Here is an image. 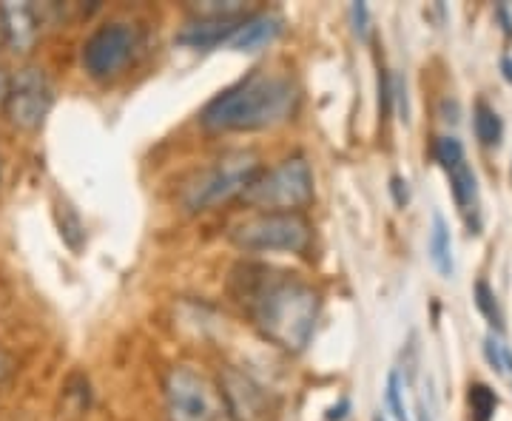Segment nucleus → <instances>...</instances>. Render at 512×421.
Segmentation results:
<instances>
[{
  "label": "nucleus",
  "mask_w": 512,
  "mask_h": 421,
  "mask_svg": "<svg viewBox=\"0 0 512 421\" xmlns=\"http://www.w3.org/2000/svg\"><path fill=\"white\" fill-rule=\"evenodd\" d=\"M228 288L265 342L285 353H302L311 345L322 296L305 279L262 262H242Z\"/></svg>",
  "instance_id": "nucleus-1"
},
{
  "label": "nucleus",
  "mask_w": 512,
  "mask_h": 421,
  "mask_svg": "<svg viewBox=\"0 0 512 421\" xmlns=\"http://www.w3.org/2000/svg\"><path fill=\"white\" fill-rule=\"evenodd\" d=\"M299 106V89L291 77L254 69L220 92L200 111L208 131H262L288 123Z\"/></svg>",
  "instance_id": "nucleus-2"
},
{
  "label": "nucleus",
  "mask_w": 512,
  "mask_h": 421,
  "mask_svg": "<svg viewBox=\"0 0 512 421\" xmlns=\"http://www.w3.org/2000/svg\"><path fill=\"white\" fill-rule=\"evenodd\" d=\"M259 171H262V160L251 148L225 151L214 163L185 180L180 188V202L191 214L214 211L225 202L239 200L245 188L259 177Z\"/></svg>",
  "instance_id": "nucleus-3"
},
{
  "label": "nucleus",
  "mask_w": 512,
  "mask_h": 421,
  "mask_svg": "<svg viewBox=\"0 0 512 421\" xmlns=\"http://www.w3.org/2000/svg\"><path fill=\"white\" fill-rule=\"evenodd\" d=\"M254 214H302L313 202V171L302 154L262 168L239 197Z\"/></svg>",
  "instance_id": "nucleus-4"
},
{
  "label": "nucleus",
  "mask_w": 512,
  "mask_h": 421,
  "mask_svg": "<svg viewBox=\"0 0 512 421\" xmlns=\"http://www.w3.org/2000/svg\"><path fill=\"white\" fill-rule=\"evenodd\" d=\"M168 421H234L220 382L194 365H174L163 379Z\"/></svg>",
  "instance_id": "nucleus-5"
},
{
  "label": "nucleus",
  "mask_w": 512,
  "mask_h": 421,
  "mask_svg": "<svg viewBox=\"0 0 512 421\" xmlns=\"http://www.w3.org/2000/svg\"><path fill=\"white\" fill-rule=\"evenodd\" d=\"M228 239L245 254L305 257L313 245V225L305 214H248L231 225Z\"/></svg>",
  "instance_id": "nucleus-6"
},
{
  "label": "nucleus",
  "mask_w": 512,
  "mask_h": 421,
  "mask_svg": "<svg viewBox=\"0 0 512 421\" xmlns=\"http://www.w3.org/2000/svg\"><path fill=\"white\" fill-rule=\"evenodd\" d=\"M137 52H140V29L126 20H114L89 35L80 52V63L92 80L109 83L126 72Z\"/></svg>",
  "instance_id": "nucleus-7"
},
{
  "label": "nucleus",
  "mask_w": 512,
  "mask_h": 421,
  "mask_svg": "<svg viewBox=\"0 0 512 421\" xmlns=\"http://www.w3.org/2000/svg\"><path fill=\"white\" fill-rule=\"evenodd\" d=\"M3 114L20 131H37L55 106V86L49 74L37 66H26L9 77L3 94Z\"/></svg>",
  "instance_id": "nucleus-8"
},
{
  "label": "nucleus",
  "mask_w": 512,
  "mask_h": 421,
  "mask_svg": "<svg viewBox=\"0 0 512 421\" xmlns=\"http://www.w3.org/2000/svg\"><path fill=\"white\" fill-rule=\"evenodd\" d=\"M217 382L228 399L234 421H271V404L265 390L248 376H242L239 370H225Z\"/></svg>",
  "instance_id": "nucleus-9"
},
{
  "label": "nucleus",
  "mask_w": 512,
  "mask_h": 421,
  "mask_svg": "<svg viewBox=\"0 0 512 421\" xmlns=\"http://www.w3.org/2000/svg\"><path fill=\"white\" fill-rule=\"evenodd\" d=\"M0 35L15 55H29L40 40V18L32 3L0 6Z\"/></svg>",
  "instance_id": "nucleus-10"
},
{
  "label": "nucleus",
  "mask_w": 512,
  "mask_h": 421,
  "mask_svg": "<svg viewBox=\"0 0 512 421\" xmlns=\"http://www.w3.org/2000/svg\"><path fill=\"white\" fill-rule=\"evenodd\" d=\"M285 32V18L279 12H256L242 18L234 37L228 40V49L234 52H259L271 46L276 37Z\"/></svg>",
  "instance_id": "nucleus-11"
},
{
  "label": "nucleus",
  "mask_w": 512,
  "mask_h": 421,
  "mask_svg": "<svg viewBox=\"0 0 512 421\" xmlns=\"http://www.w3.org/2000/svg\"><path fill=\"white\" fill-rule=\"evenodd\" d=\"M248 18V15H245ZM242 18H197L191 20L185 26L183 32L177 35V43L180 46H188V49H200V52H211L217 46H228V40L234 37V32L239 29Z\"/></svg>",
  "instance_id": "nucleus-12"
},
{
  "label": "nucleus",
  "mask_w": 512,
  "mask_h": 421,
  "mask_svg": "<svg viewBox=\"0 0 512 421\" xmlns=\"http://www.w3.org/2000/svg\"><path fill=\"white\" fill-rule=\"evenodd\" d=\"M427 251H430V262L436 265L444 279L456 274V262H453V237H450V225L441 217L439 211L433 214V228H430V242H427Z\"/></svg>",
  "instance_id": "nucleus-13"
},
{
  "label": "nucleus",
  "mask_w": 512,
  "mask_h": 421,
  "mask_svg": "<svg viewBox=\"0 0 512 421\" xmlns=\"http://www.w3.org/2000/svg\"><path fill=\"white\" fill-rule=\"evenodd\" d=\"M413 382V365L407 367V373H402L399 367L396 370H390V376H387V390H384V402L390 407V413H393V419L396 421H413L410 416V407H407V385Z\"/></svg>",
  "instance_id": "nucleus-14"
},
{
  "label": "nucleus",
  "mask_w": 512,
  "mask_h": 421,
  "mask_svg": "<svg viewBox=\"0 0 512 421\" xmlns=\"http://www.w3.org/2000/svg\"><path fill=\"white\" fill-rule=\"evenodd\" d=\"M55 217H57V228H60V237H63V242H66L72 251H80V248H83V242H86V225H83V220H80L77 208H74L72 202L60 200V197H57Z\"/></svg>",
  "instance_id": "nucleus-15"
},
{
  "label": "nucleus",
  "mask_w": 512,
  "mask_h": 421,
  "mask_svg": "<svg viewBox=\"0 0 512 421\" xmlns=\"http://www.w3.org/2000/svg\"><path fill=\"white\" fill-rule=\"evenodd\" d=\"M447 174H450V191H453V200H456L458 208L467 214L470 208H476V200H478L476 174H473V168H470L467 163H458L456 168H450Z\"/></svg>",
  "instance_id": "nucleus-16"
},
{
  "label": "nucleus",
  "mask_w": 512,
  "mask_h": 421,
  "mask_svg": "<svg viewBox=\"0 0 512 421\" xmlns=\"http://www.w3.org/2000/svg\"><path fill=\"white\" fill-rule=\"evenodd\" d=\"M473 131H476L481 146H498L501 143V134H504L501 117L484 100H478L476 109H473Z\"/></svg>",
  "instance_id": "nucleus-17"
},
{
  "label": "nucleus",
  "mask_w": 512,
  "mask_h": 421,
  "mask_svg": "<svg viewBox=\"0 0 512 421\" xmlns=\"http://www.w3.org/2000/svg\"><path fill=\"white\" fill-rule=\"evenodd\" d=\"M467 404H470V421H493L498 410V396L490 385L473 382L467 390Z\"/></svg>",
  "instance_id": "nucleus-18"
},
{
  "label": "nucleus",
  "mask_w": 512,
  "mask_h": 421,
  "mask_svg": "<svg viewBox=\"0 0 512 421\" xmlns=\"http://www.w3.org/2000/svg\"><path fill=\"white\" fill-rule=\"evenodd\" d=\"M473 299H476V308L484 313V319L493 325L495 330H504V316H501V308H498V296L493 293V288L487 282H476L473 288Z\"/></svg>",
  "instance_id": "nucleus-19"
},
{
  "label": "nucleus",
  "mask_w": 512,
  "mask_h": 421,
  "mask_svg": "<svg viewBox=\"0 0 512 421\" xmlns=\"http://www.w3.org/2000/svg\"><path fill=\"white\" fill-rule=\"evenodd\" d=\"M433 154H436V160H439L441 168H456L458 163H464V146H461V140L458 137H450V134H444L436 140V146H433Z\"/></svg>",
  "instance_id": "nucleus-20"
},
{
  "label": "nucleus",
  "mask_w": 512,
  "mask_h": 421,
  "mask_svg": "<svg viewBox=\"0 0 512 421\" xmlns=\"http://www.w3.org/2000/svg\"><path fill=\"white\" fill-rule=\"evenodd\" d=\"M484 356H487V362H490L495 373H507V367H504V345L495 336L484 339Z\"/></svg>",
  "instance_id": "nucleus-21"
},
{
  "label": "nucleus",
  "mask_w": 512,
  "mask_h": 421,
  "mask_svg": "<svg viewBox=\"0 0 512 421\" xmlns=\"http://www.w3.org/2000/svg\"><path fill=\"white\" fill-rule=\"evenodd\" d=\"M379 111H382L384 117L393 111V77L387 69L379 72Z\"/></svg>",
  "instance_id": "nucleus-22"
},
{
  "label": "nucleus",
  "mask_w": 512,
  "mask_h": 421,
  "mask_svg": "<svg viewBox=\"0 0 512 421\" xmlns=\"http://www.w3.org/2000/svg\"><path fill=\"white\" fill-rule=\"evenodd\" d=\"M350 23H353V32L365 40L367 29H370V9H367V3H353L350 6Z\"/></svg>",
  "instance_id": "nucleus-23"
},
{
  "label": "nucleus",
  "mask_w": 512,
  "mask_h": 421,
  "mask_svg": "<svg viewBox=\"0 0 512 421\" xmlns=\"http://www.w3.org/2000/svg\"><path fill=\"white\" fill-rule=\"evenodd\" d=\"M15 370H18V362H15V356H12L9 350L0 348V393H3V387L12 382Z\"/></svg>",
  "instance_id": "nucleus-24"
},
{
  "label": "nucleus",
  "mask_w": 512,
  "mask_h": 421,
  "mask_svg": "<svg viewBox=\"0 0 512 421\" xmlns=\"http://www.w3.org/2000/svg\"><path fill=\"white\" fill-rule=\"evenodd\" d=\"M390 194H393V202L404 208L407 202H410V188H407V180L404 177H393L390 180Z\"/></svg>",
  "instance_id": "nucleus-25"
},
{
  "label": "nucleus",
  "mask_w": 512,
  "mask_h": 421,
  "mask_svg": "<svg viewBox=\"0 0 512 421\" xmlns=\"http://www.w3.org/2000/svg\"><path fill=\"white\" fill-rule=\"evenodd\" d=\"M416 419L433 421V410H430V404L424 402V396H421V393H416Z\"/></svg>",
  "instance_id": "nucleus-26"
},
{
  "label": "nucleus",
  "mask_w": 512,
  "mask_h": 421,
  "mask_svg": "<svg viewBox=\"0 0 512 421\" xmlns=\"http://www.w3.org/2000/svg\"><path fill=\"white\" fill-rule=\"evenodd\" d=\"M348 410H350V402L348 399H342L336 407H330L328 410V421H342L345 416H348Z\"/></svg>",
  "instance_id": "nucleus-27"
},
{
  "label": "nucleus",
  "mask_w": 512,
  "mask_h": 421,
  "mask_svg": "<svg viewBox=\"0 0 512 421\" xmlns=\"http://www.w3.org/2000/svg\"><path fill=\"white\" fill-rule=\"evenodd\" d=\"M495 15H498V18H501V23H504V32H507V37H512L510 9H507V6H504V3H501V6H498V9H495Z\"/></svg>",
  "instance_id": "nucleus-28"
},
{
  "label": "nucleus",
  "mask_w": 512,
  "mask_h": 421,
  "mask_svg": "<svg viewBox=\"0 0 512 421\" xmlns=\"http://www.w3.org/2000/svg\"><path fill=\"white\" fill-rule=\"evenodd\" d=\"M501 69H504V77L512 83V57H507V60L501 63Z\"/></svg>",
  "instance_id": "nucleus-29"
},
{
  "label": "nucleus",
  "mask_w": 512,
  "mask_h": 421,
  "mask_svg": "<svg viewBox=\"0 0 512 421\" xmlns=\"http://www.w3.org/2000/svg\"><path fill=\"white\" fill-rule=\"evenodd\" d=\"M6 83H9V77L0 72V100H3V94H6Z\"/></svg>",
  "instance_id": "nucleus-30"
},
{
  "label": "nucleus",
  "mask_w": 512,
  "mask_h": 421,
  "mask_svg": "<svg viewBox=\"0 0 512 421\" xmlns=\"http://www.w3.org/2000/svg\"><path fill=\"white\" fill-rule=\"evenodd\" d=\"M373 421H384V416L382 413H376V416H373Z\"/></svg>",
  "instance_id": "nucleus-31"
},
{
  "label": "nucleus",
  "mask_w": 512,
  "mask_h": 421,
  "mask_svg": "<svg viewBox=\"0 0 512 421\" xmlns=\"http://www.w3.org/2000/svg\"><path fill=\"white\" fill-rule=\"evenodd\" d=\"M0 171H3V163H0Z\"/></svg>",
  "instance_id": "nucleus-32"
}]
</instances>
